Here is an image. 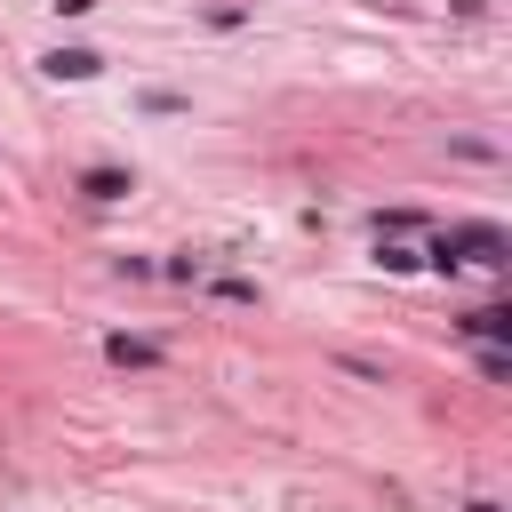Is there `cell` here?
<instances>
[{
	"mask_svg": "<svg viewBox=\"0 0 512 512\" xmlns=\"http://www.w3.org/2000/svg\"><path fill=\"white\" fill-rule=\"evenodd\" d=\"M80 192L112 208V200H128V192H136V176H128V168H88V176H80Z\"/></svg>",
	"mask_w": 512,
	"mask_h": 512,
	"instance_id": "obj_4",
	"label": "cell"
},
{
	"mask_svg": "<svg viewBox=\"0 0 512 512\" xmlns=\"http://www.w3.org/2000/svg\"><path fill=\"white\" fill-rule=\"evenodd\" d=\"M40 72H48V80H88V72H104V56H96V48H48Z\"/></svg>",
	"mask_w": 512,
	"mask_h": 512,
	"instance_id": "obj_2",
	"label": "cell"
},
{
	"mask_svg": "<svg viewBox=\"0 0 512 512\" xmlns=\"http://www.w3.org/2000/svg\"><path fill=\"white\" fill-rule=\"evenodd\" d=\"M464 336H480V344H504V336H512V312H504V304H480V312H464Z\"/></svg>",
	"mask_w": 512,
	"mask_h": 512,
	"instance_id": "obj_5",
	"label": "cell"
},
{
	"mask_svg": "<svg viewBox=\"0 0 512 512\" xmlns=\"http://www.w3.org/2000/svg\"><path fill=\"white\" fill-rule=\"evenodd\" d=\"M376 264H384V272H416V264H424V256H416V248H408V240H384V248H376Z\"/></svg>",
	"mask_w": 512,
	"mask_h": 512,
	"instance_id": "obj_6",
	"label": "cell"
},
{
	"mask_svg": "<svg viewBox=\"0 0 512 512\" xmlns=\"http://www.w3.org/2000/svg\"><path fill=\"white\" fill-rule=\"evenodd\" d=\"M480 376H488V384H504V376H512V352H504V344H488V352H480Z\"/></svg>",
	"mask_w": 512,
	"mask_h": 512,
	"instance_id": "obj_7",
	"label": "cell"
},
{
	"mask_svg": "<svg viewBox=\"0 0 512 512\" xmlns=\"http://www.w3.org/2000/svg\"><path fill=\"white\" fill-rule=\"evenodd\" d=\"M440 272H456V264H504L512 256V240L496 232V224H448V232H432V248H424Z\"/></svg>",
	"mask_w": 512,
	"mask_h": 512,
	"instance_id": "obj_1",
	"label": "cell"
},
{
	"mask_svg": "<svg viewBox=\"0 0 512 512\" xmlns=\"http://www.w3.org/2000/svg\"><path fill=\"white\" fill-rule=\"evenodd\" d=\"M104 360L112 368H160V344L152 336H104Z\"/></svg>",
	"mask_w": 512,
	"mask_h": 512,
	"instance_id": "obj_3",
	"label": "cell"
},
{
	"mask_svg": "<svg viewBox=\"0 0 512 512\" xmlns=\"http://www.w3.org/2000/svg\"><path fill=\"white\" fill-rule=\"evenodd\" d=\"M464 512H504V504H488V496H480V504H464Z\"/></svg>",
	"mask_w": 512,
	"mask_h": 512,
	"instance_id": "obj_9",
	"label": "cell"
},
{
	"mask_svg": "<svg viewBox=\"0 0 512 512\" xmlns=\"http://www.w3.org/2000/svg\"><path fill=\"white\" fill-rule=\"evenodd\" d=\"M88 8H96V0H56V16H88Z\"/></svg>",
	"mask_w": 512,
	"mask_h": 512,
	"instance_id": "obj_8",
	"label": "cell"
}]
</instances>
